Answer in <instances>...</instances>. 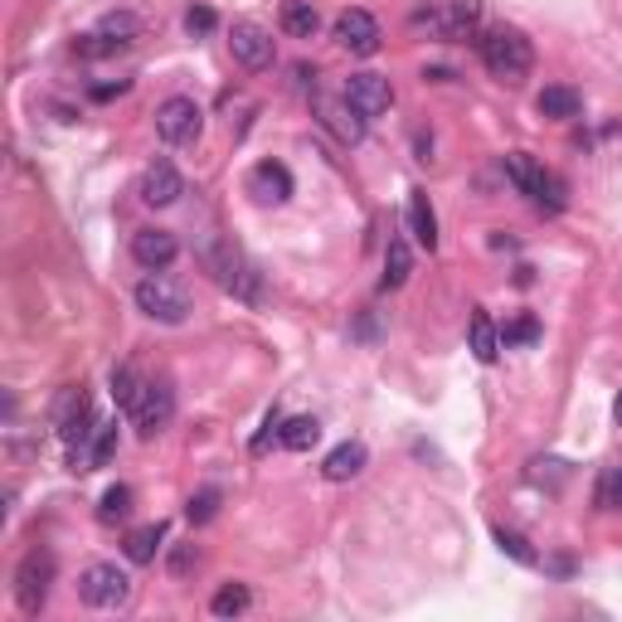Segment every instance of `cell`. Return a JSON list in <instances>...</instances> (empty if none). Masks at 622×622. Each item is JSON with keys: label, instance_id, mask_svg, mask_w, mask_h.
<instances>
[{"label": "cell", "instance_id": "obj_31", "mask_svg": "<svg viewBox=\"0 0 622 622\" xmlns=\"http://www.w3.org/2000/svg\"><path fill=\"white\" fill-rule=\"evenodd\" d=\"M531 340H540L535 316H521V322H511L506 330H501V346H531Z\"/></svg>", "mask_w": 622, "mask_h": 622}, {"label": "cell", "instance_id": "obj_8", "mask_svg": "<svg viewBox=\"0 0 622 622\" xmlns=\"http://www.w3.org/2000/svg\"><path fill=\"white\" fill-rule=\"evenodd\" d=\"M78 599L98 608V613H112V608H122L131 599V574L117 564H88L78 574Z\"/></svg>", "mask_w": 622, "mask_h": 622}, {"label": "cell", "instance_id": "obj_19", "mask_svg": "<svg viewBox=\"0 0 622 622\" xmlns=\"http://www.w3.org/2000/svg\"><path fill=\"white\" fill-rule=\"evenodd\" d=\"M322 122H326L330 131H336V137L346 141V147H361V141H365V122H369V117H365V112H355L351 102L340 98V102H322Z\"/></svg>", "mask_w": 622, "mask_h": 622}, {"label": "cell", "instance_id": "obj_26", "mask_svg": "<svg viewBox=\"0 0 622 622\" xmlns=\"http://www.w3.org/2000/svg\"><path fill=\"white\" fill-rule=\"evenodd\" d=\"M316 438H322V423H316L312 414H297L283 423V447H293V453H307V447H316Z\"/></svg>", "mask_w": 622, "mask_h": 622}, {"label": "cell", "instance_id": "obj_5", "mask_svg": "<svg viewBox=\"0 0 622 622\" xmlns=\"http://www.w3.org/2000/svg\"><path fill=\"white\" fill-rule=\"evenodd\" d=\"M205 268H209V277H215V283L229 297H238V302H263V273L244 254H238L234 244H209L205 248Z\"/></svg>", "mask_w": 622, "mask_h": 622}, {"label": "cell", "instance_id": "obj_35", "mask_svg": "<svg viewBox=\"0 0 622 622\" xmlns=\"http://www.w3.org/2000/svg\"><path fill=\"white\" fill-rule=\"evenodd\" d=\"M215 492H200V496H190V521H209L215 515Z\"/></svg>", "mask_w": 622, "mask_h": 622}, {"label": "cell", "instance_id": "obj_24", "mask_svg": "<svg viewBox=\"0 0 622 622\" xmlns=\"http://www.w3.org/2000/svg\"><path fill=\"white\" fill-rule=\"evenodd\" d=\"M277 20H283V30L293 34V39H316V30H322V16H316L307 0H287Z\"/></svg>", "mask_w": 622, "mask_h": 622}, {"label": "cell", "instance_id": "obj_15", "mask_svg": "<svg viewBox=\"0 0 622 622\" xmlns=\"http://www.w3.org/2000/svg\"><path fill=\"white\" fill-rule=\"evenodd\" d=\"M141 34V20L137 16H127V10H117V16H102V24L92 34H83V55L88 59H102V55H117V49H127L131 39Z\"/></svg>", "mask_w": 622, "mask_h": 622}, {"label": "cell", "instance_id": "obj_36", "mask_svg": "<svg viewBox=\"0 0 622 622\" xmlns=\"http://www.w3.org/2000/svg\"><path fill=\"white\" fill-rule=\"evenodd\" d=\"M190 564H195V550H190V545H180L176 554H170V574H185Z\"/></svg>", "mask_w": 622, "mask_h": 622}, {"label": "cell", "instance_id": "obj_13", "mask_svg": "<svg viewBox=\"0 0 622 622\" xmlns=\"http://www.w3.org/2000/svg\"><path fill=\"white\" fill-rule=\"evenodd\" d=\"M131 258H137L141 273H166L170 263L180 258V238L170 229H156V224H147V229L131 234Z\"/></svg>", "mask_w": 622, "mask_h": 622}, {"label": "cell", "instance_id": "obj_16", "mask_svg": "<svg viewBox=\"0 0 622 622\" xmlns=\"http://www.w3.org/2000/svg\"><path fill=\"white\" fill-rule=\"evenodd\" d=\"M185 195V180H180V170L170 166V161H151L147 166V176H141V205H151V209H170Z\"/></svg>", "mask_w": 622, "mask_h": 622}, {"label": "cell", "instance_id": "obj_33", "mask_svg": "<svg viewBox=\"0 0 622 622\" xmlns=\"http://www.w3.org/2000/svg\"><path fill=\"white\" fill-rule=\"evenodd\" d=\"M599 506L622 511V467H613V472L603 476V486H599Z\"/></svg>", "mask_w": 622, "mask_h": 622}, {"label": "cell", "instance_id": "obj_7", "mask_svg": "<svg viewBox=\"0 0 622 622\" xmlns=\"http://www.w3.org/2000/svg\"><path fill=\"white\" fill-rule=\"evenodd\" d=\"M49 589H55V554H49V550H30L20 560V569H16V603H20V613L24 618L45 613Z\"/></svg>", "mask_w": 622, "mask_h": 622}, {"label": "cell", "instance_id": "obj_32", "mask_svg": "<svg viewBox=\"0 0 622 622\" xmlns=\"http://www.w3.org/2000/svg\"><path fill=\"white\" fill-rule=\"evenodd\" d=\"M117 453V423H102L98 438H92V467H108Z\"/></svg>", "mask_w": 622, "mask_h": 622}, {"label": "cell", "instance_id": "obj_3", "mask_svg": "<svg viewBox=\"0 0 622 622\" xmlns=\"http://www.w3.org/2000/svg\"><path fill=\"white\" fill-rule=\"evenodd\" d=\"M476 24H482V0H428L414 10V30H428L443 45L472 39Z\"/></svg>", "mask_w": 622, "mask_h": 622}, {"label": "cell", "instance_id": "obj_27", "mask_svg": "<svg viewBox=\"0 0 622 622\" xmlns=\"http://www.w3.org/2000/svg\"><path fill=\"white\" fill-rule=\"evenodd\" d=\"M248 608H254V593H248V584H224L215 599H209V613H215V618H244Z\"/></svg>", "mask_w": 622, "mask_h": 622}, {"label": "cell", "instance_id": "obj_2", "mask_svg": "<svg viewBox=\"0 0 622 622\" xmlns=\"http://www.w3.org/2000/svg\"><path fill=\"white\" fill-rule=\"evenodd\" d=\"M59 438L63 447H69V462H73V472H92V438H98V414H92V404H88V394L83 389H69L59 399Z\"/></svg>", "mask_w": 622, "mask_h": 622}, {"label": "cell", "instance_id": "obj_12", "mask_svg": "<svg viewBox=\"0 0 622 622\" xmlns=\"http://www.w3.org/2000/svg\"><path fill=\"white\" fill-rule=\"evenodd\" d=\"M229 55L244 63L248 73H263V69H273V59H277V49H273V34L263 30V24L254 20H238L234 30H229Z\"/></svg>", "mask_w": 622, "mask_h": 622}, {"label": "cell", "instance_id": "obj_1", "mask_svg": "<svg viewBox=\"0 0 622 622\" xmlns=\"http://www.w3.org/2000/svg\"><path fill=\"white\" fill-rule=\"evenodd\" d=\"M476 55H482L486 73L501 78V83H521V78L535 69L531 39H525L521 30H511V24H501V30H486L482 39H476Z\"/></svg>", "mask_w": 622, "mask_h": 622}, {"label": "cell", "instance_id": "obj_17", "mask_svg": "<svg viewBox=\"0 0 622 622\" xmlns=\"http://www.w3.org/2000/svg\"><path fill=\"white\" fill-rule=\"evenodd\" d=\"M248 195L263 200V205L293 200V170H287L283 161H258L254 170H248Z\"/></svg>", "mask_w": 622, "mask_h": 622}, {"label": "cell", "instance_id": "obj_9", "mask_svg": "<svg viewBox=\"0 0 622 622\" xmlns=\"http://www.w3.org/2000/svg\"><path fill=\"white\" fill-rule=\"evenodd\" d=\"M205 131V112L195 98H166L161 108H156V137L166 141V147H195Z\"/></svg>", "mask_w": 622, "mask_h": 622}, {"label": "cell", "instance_id": "obj_18", "mask_svg": "<svg viewBox=\"0 0 622 622\" xmlns=\"http://www.w3.org/2000/svg\"><path fill=\"white\" fill-rule=\"evenodd\" d=\"M365 462H369V447L351 438V443H340V447H330V453H326L322 476H326V482H351V476L365 472Z\"/></svg>", "mask_w": 622, "mask_h": 622}, {"label": "cell", "instance_id": "obj_30", "mask_svg": "<svg viewBox=\"0 0 622 622\" xmlns=\"http://www.w3.org/2000/svg\"><path fill=\"white\" fill-rule=\"evenodd\" d=\"M127 515H131V486H108L102 506H98V521L112 525V521H127Z\"/></svg>", "mask_w": 622, "mask_h": 622}, {"label": "cell", "instance_id": "obj_29", "mask_svg": "<svg viewBox=\"0 0 622 622\" xmlns=\"http://www.w3.org/2000/svg\"><path fill=\"white\" fill-rule=\"evenodd\" d=\"M496 545H501V554H511V560L515 564H525V569H535L540 560H535V550H531V540H525V535H515V531H506V525H496Z\"/></svg>", "mask_w": 622, "mask_h": 622}, {"label": "cell", "instance_id": "obj_25", "mask_svg": "<svg viewBox=\"0 0 622 622\" xmlns=\"http://www.w3.org/2000/svg\"><path fill=\"white\" fill-rule=\"evenodd\" d=\"M161 540H166V525H161V521H156V525H141V531H131V535H127V560H131V564H151L156 550H161Z\"/></svg>", "mask_w": 622, "mask_h": 622}, {"label": "cell", "instance_id": "obj_6", "mask_svg": "<svg viewBox=\"0 0 622 622\" xmlns=\"http://www.w3.org/2000/svg\"><path fill=\"white\" fill-rule=\"evenodd\" d=\"M131 297H137L141 316H151V322H161V326H180L185 316H190V293L166 273H147Z\"/></svg>", "mask_w": 622, "mask_h": 622}, {"label": "cell", "instance_id": "obj_21", "mask_svg": "<svg viewBox=\"0 0 622 622\" xmlns=\"http://www.w3.org/2000/svg\"><path fill=\"white\" fill-rule=\"evenodd\" d=\"M408 273H414V248H408L404 234H389V248H385V277H379V287L385 293H399L408 283Z\"/></svg>", "mask_w": 622, "mask_h": 622}, {"label": "cell", "instance_id": "obj_37", "mask_svg": "<svg viewBox=\"0 0 622 622\" xmlns=\"http://www.w3.org/2000/svg\"><path fill=\"white\" fill-rule=\"evenodd\" d=\"M613 414H618V423H622V394H618V404H613Z\"/></svg>", "mask_w": 622, "mask_h": 622}, {"label": "cell", "instance_id": "obj_34", "mask_svg": "<svg viewBox=\"0 0 622 622\" xmlns=\"http://www.w3.org/2000/svg\"><path fill=\"white\" fill-rule=\"evenodd\" d=\"M215 10H209V6H190V10H185V30H190V34H209V30H215Z\"/></svg>", "mask_w": 622, "mask_h": 622}, {"label": "cell", "instance_id": "obj_22", "mask_svg": "<svg viewBox=\"0 0 622 622\" xmlns=\"http://www.w3.org/2000/svg\"><path fill=\"white\" fill-rule=\"evenodd\" d=\"M467 340H472V355H476V361H482V365H496V355H501V330H496L492 316H486V307L472 312Z\"/></svg>", "mask_w": 622, "mask_h": 622}, {"label": "cell", "instance_id": "obj_28", "mask_svg": "<svg viewBox=\"0 0 622 622\" xmlns=\"http://www.w3.org/2000/svg\"><path fill=\"white\" fill-rule=\"evenodd\" d=\"M141 385H147V379H141L131 365H117L112 369V399H117V408H122V414H131V404H137Z\"/></svg>", "mask_w": 622, "mask_h": 622}, {"label": "cell", "instance_id": "obj_20", "mask_svg": "<svg viewBox=\"0 0 622 622\" xmlns=\"http://www.w3.org/2000/svg\"><path fill=\"white\" fill-rule=\"evenodd\" d=\"M408 234H414L418 248H438V215L428 205V190H408Z\"/></svg>", "mask_w": 622, "mask_h": 622}, {"label": "cell", "instance_id": "obj_14", "mask_svg": "<svg viewBox=\"0 0 622 622\" xmlns=\"http://www.w3.org/2000/svg\"><path fill=\"white\" fill-rule=\"evenodd\" d=\"M340 98H346L355 112L379 117V112L394 108V83H389L385 73H351L346 88H340Z\"/></svg>", "mask_w": 622, "mask_h": 622}, {"label": "cell", "instance_id": "obj_10", "mask_svg": "<svg viewBox=\"0 0 622 622\" xmlns=\"http://www.w3.org/2000/svg\"><path fill=\"white\" fill-rule=\"evenodd\" d=\"M170 418H176V389H170V379H147L141 394H137V404H131V423H137V433L141 438H156Z\"/></svg>", "mask_w": 622, "mask_h": 622}, {"label": "cell", "instance_id": "obj_23", "mask_svg": "<svg viewBox=\"0 0 622 622\" xmlns=\"http://www.w3.org/2000/svg\"><path fill=\"white\" fill-rule=\"evenodd\" d=\"M535 108H540V117H554V122H574V117L584 112V98H579L574 88H564V83H550L535 98Z\"/></svg>", "mask_w": 622, "mask_h": 622}, {"label": "cell", "instance_id": "obj_4", "mask_svg": "<svg viewBox=\"0 0 622 622\" xmlns=\"http://www.w3.org/2000/svg\"><path fill=\"white\" fill-rule=\"evenodd\" d=\"M506 176H511V185L521 195H531V205L550 209V215H560V209L569 205V185L554 176L550 166H540L531 151H511L506 156Z\"/></svg>", "mask_w": 622, "mask_h": 622}, {"label": "cell", "instance_id": "obj_11", "mask_svg": "<svg viewBox=\"0 0 622 622\" xmlns=\"http://www.w3.org/2000/svg\"><path fill=\"white\" fill-rule=\"evenodd\" d=\"M336 45L346 49V55H355V59H369V55H379V20L369 16V10H340L336 16Z\"/></svg>", "mask_w": 622, "mask_h": 622}]
</instances>
